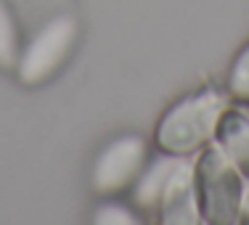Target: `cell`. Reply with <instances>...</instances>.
<instances>
[{
    "mask_svg": "<svg viewBox=\"0 0 249 225\" xmlns=\"http://www.w3.org/2000/svg\"><path fill=\"white\" fill-rule=\"evenodd\" d=\"M159 220L167 225H194L199 223L196 204V183H194V167L178 159L167 183H164L162 199H159Z\"/></svg>",
    "mask_w": 249,
    "mask_h": 225,
    "instance_id": "cell-5",
    "label": "cell"
},
{
    "mask_svg": "<svg viewBox=\"0 0 249 225\" xmlns=\"http://www.w3.org/2000/svg\"><path fill=\"white\" fill-rule=\"evenodd\" d=\"M96 223H106V225H133L138 223V217L130 215V209H124L120 204H109V207H101L98 215H96Z\"/></svg>",
    "mask_w": 249,
    "mask_h": 225,
    "instance_id": "cell-10",
    "label": "cell"
},
{
    "mask_svg": "<svg viewBox=\"0 0 249 225\" xmlns=\"http://www.w3.org/2000/svg\"><path fill=\"white\" fill-rule=\"evenodd\" d=\"M215 140L228 154V159L241 173V177L249 183V114H244L241 109L228 106L223 111L220 122H217Z\"/></svg>",
    "mask_w": 249,
    "mask_h": 225,
    "instance_id": "cell-6",
    "label": "cell"
},
{
    "mask_svg": "<svg viewBox=\"0 0 249 225\" xmlns=\"http://www.w3.org/2000/svg\"><path fill=\"white\" fill-rule=\"evenodd\" d=\"M228 90L233 98L249 101V43L241 48V53L236 56L233 67L228 74Z\"/></svg>",
    "mask_w": 249,
    "mask_h": 225,
    "instance_id": "cell-9",
    "label": "cell"
},
{
    "mask_svg": "<svg viewBox=\"0 0 249 225\" xmlns=\"http://www.w3.org/2000/svg\"><path fill=\"white\" fill-rule=\"evenodd\" d=\"M228 109L225 93L215 87L180 98L157 125V146L173 156H188V154L204 149L217 133L223 111Z\"/></svg>",
    "mask_w": 249,
    "mask_h": 225,
    "instance_id": "cell-1",
    "label": "cell"
},
{
    "mask_svg": "<svg viewBox=\"0 0 249 225\" xmlns=\"http://www.w3.org/2000/svg\"><path fill=\"white\" fill-rule=\"evenodd\" d=\"M77 32L80 29L72 16H56L53 21H48L19 53V61H16L19 82H24V85L48 82L67 64L69 53L74 48Z\"/></svg>",
    "mask_w": 249,
    "mask_h": 225,
    "instance_id": "cell-3",
    "label": "cell"
},
{
    "mask_svg": "<svg viewBox=\"0 0 249 225\" xmlns=\"http://www.w3.org/2000/svg\"><path fill=\"white\" fill-rule=\"evenodd\" d=\"M194 183H196V204L201 220L210 225L239 223L241 199H244L241 173L233 167L228 154L212 140L204 146L194 164Z\"/></svg>",
    "mask_w": 249,
    "mask_h": 225,
    "instance_id": "cell-2",
    "label": "cell"
},
{
    "mask_svg": "<svg viewBox=\"0 0 249 225\" xmlns=\"http://www.w3.org/2000/svg\"><path fill=\"white\" fill-rule=\"evenodd\" d=\"M178 159H173L170 154L167 159H157L143 175H138V183H135L133 191V201L141 207V209H159V199H162L164 183H167L170 173H173Z\"/></svg>",
    "mask_w": 249,
    "mask_h": 225,
    "instance_id": "cell-7",
    "label": "cell"
},
{
    "mask_svg": "<svg viewBox=\"0 0 249 225\" xmlns=\"http://www.w3.org/2000/svg\"><path fill=\"white\" fill-rule=\"evenodd\" d=\"M239 223L249 225V191H244V199H241V212H239Z\"/></svg>",
    "mask_w": 249,
    "mask_h": 225,
    "instance_id": "cell-11",
    "label": "cell"
},
{
    "mask_svg": "<svg viewBox=\"0 0 249 225\" xmlns=\"http://www.w3.org/2000/svg\"><path fill=\"white\" fill-rule=\"evenodd\" d=\"M19 61V29L8 5L0 0V67L11 69Z\"/></svg>",
    "mask_w": 249,
    "mask_h": 225,
    "instance_id": "cell-8",
    "label": "cell"
},
{
    "mask_svg": "<svg viewBox=\"0 0 249 225\" xmlns=\"http://www.w3.org/2000/svg\"><path fill=\"white\" fill-rule=\"evenodd\" d=\"M146 164V140L141 135H122L109 143L93 167V188L98 193H120L138 180Z\"/></svg>",
    "mask_w": 249,
    "mask_h": 225,
    "instance_id": "cell-4",
    "label": "cell"
}]
</instances>
